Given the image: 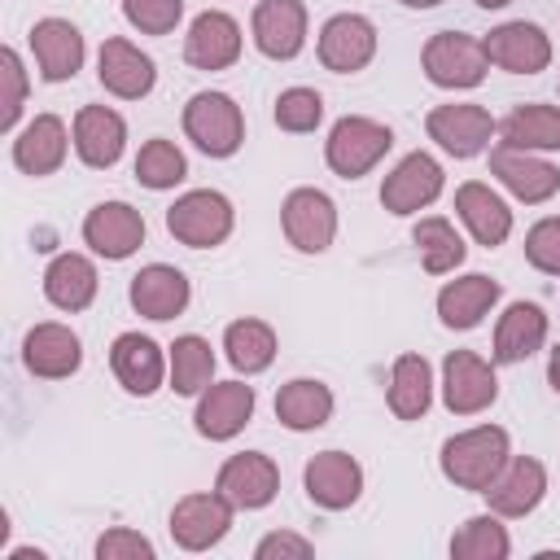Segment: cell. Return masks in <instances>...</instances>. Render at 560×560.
<instances>
[{"instance_id": "cell-11", "label": "cell", "mask_w": 560, "mask_h": 560, "mask_svg": "<svg viewBox=\"0 0 560 560\" xmlns=\"http://www.w3.org/2000/svg\"><path fill=\"white\" fill-rule=\"evenodd\" d=\"M376 57V26L359 13H337L319 31V61L332 74H354Z\"/></svg>"}, {"instance_id": "cell-36", "label": "cell", "mask_w": 560, "mask_h": 560, "mask_svg": "<svg viewBox=\"0 0 560 560\" xmlns=\"http://www.w3.org/2000/svg\"><path fill=\"white\" fill-rule=\"evenodd\" d=\"M411 241H416V249H420V262H424V271L429 276H446V271H455L459 262H464V241H459V232L446 223V219H420L416 223V232H411Z\"/></svg>"}, {"instance_id": "cell-16", "label": "cell", "mask_w": 560, "mask_h": 560, "mask_svg": "<svg viewBox=\"0 0 560 560\" xmlns=\"http://www.w3.org/2000/svg\"><path fill=\"white\" fill-rule=\"evenodd\" d=\"M83 241L101 258H127L144 241V214L136 206H127V201H101L83 219Z\"/></svg>"}, {"instance_id": "cell-44", "label": "cell", "mask_w": 560, "mask_h": 560, "mask_svg": "<svg viewBox=\"0 0 560 560\" xmlns=\"http://www.w3.org/2000/svg\"><path fill=\"white\" fill-rule=\"evenodd\" d=\"M96 556L101 560H153V542L144 534L118 525V529H105L96 538Z\"/></svg>"}, {"instance_id": "cell-42", "label": "cell", "mask_w": 560, "mask_h": 560, "mask_svg": "<svg viewBox=\"0 0 560 560\" xmlns=\"http://www.w3.org/2000/svg\"><path fill=\"white\" fill-rule=\"evenodd\" d=\"M525 258L547 271V276H560V219H538L529 232H525Z\"/></svg>"}, {"instance_id": "cell-4", "label": "cell", "mask_w": 560, "mask_h": 560, "mask_svg": "<svg viewBox=\"0 0 560 560\" xmlns=\"http://www.w3.org/2000/svg\"><path fill=\"white\" fill-rule=\"evenodd\" d=\"M490 70L486 39H472L464 31H438L424 44V74L438 88H477Z\"/></svg>"}, {"instance_id": "cell-48", "label": "cell", "mask_w": 560, "mask_h": 560, "mask_svg": "<svg viewBox=\"0 0 560 560\" xmlns=\"http://www.w3.org/2000/svg\"><path fill=\"white\" fill-rule=\"evenodd\" d=\"M481 9H503V4H512V0H477Z\"/></svg>"}, {"instance_id": "cell-10", "label": "cell", "mask_w": 560, "mask_h": 560, "mask_svg": "<svg viewBox=\"0 0 560 560\" xmlns=\"http://www.w3.org/2000/svg\"><path fill=\"white\" fill-rule=\"evenodd\" d=\"M214 490H219L232 508L254 512V508H267V503L276 499V490H280V468H276L267 455H258V451H241V455H232V459L219 468Z\"/></svg>"}, {"instance_id": "cell-43", "label": "cell", "mask_w": 560, "mask_h": 560, "mask_svg": "<svg viewBox=\"0 0 560 560\" xmlns=\"http://www.w3.org/2000/svg\"><path fill=\"white\" fill-rule=\"evenodd\" d=\"M0 79H4V109H0V131H13L18 114H22V101H26V70L18 61L13 48H0Z\"/></svg>"}, {"instance_id": "cell-13", "label": "cell", "mask_w": 560, "mask_h": 560, "mask_svg": "<svg viewBox=\"0 0 560 560\" xmlns=\"http://www.w3.org/2000/svg\"><path fill=\"white\" fill-rule=\"evenodd\" d=\"M424 127H429V140H438L451 158H472L494 136V118L481 105H438L429 109Z\"/></svg>"}, {"instance_id": "cell-8", "label": "cell", "mask_w": 560, "mask_h": 560, "mask_svg": "<svg viewBox=\"0 0 560 560\" xmlns=\"http://www.w3.org/2000/svg\"><path fill=\"white\" fill-rule=\"evenodd\" d=\"M438 192H442V166H438V158H429V153H407L389 175H385V184H381V206L389 210V214H416V210H424L429 201H438Z\"/></svg>"}, {"instance_id": "cell-29", "label": "cell", "mask_w": 560, "mask_h": 560, "mask_svg": "<svg viewBox=\"0 0 560 560\" xmlns=\"http://www.w3.org/2000/svg\"><path fill=\"white\" fill-rule=\"evenodd\" d=\"M499 302V280L472 271V276H459L451 284H442L438 293V315L446 328H477L481 315Z\"/></svg>"}, {"instance_id": "cell-28", "label": "cell", "mask_w": 560, "mask_h": 560, "mask_svg": "<svg viewBox=\"0 0 560 560\" xmlns=\"http://www.w3.org/2000/svg\"><path fill=\"white\" fill-rule=\"evenodd\" d=\"M66 122L57 114H35L13 140V162L26 175H52L66 162Z\"/></svg>"}, {"instance_id": "cell-20", "label": "cell", "mask_w": 560, "mask_h": 560, "mask_svg": "<svg viewBox=\"0 0 560 560\" xmlns=\"http://www.w3.org/2000/svg\"><path fill=\"white\" fill-rule=\"evenodd\" d=\"M486 52L499 70L512 74H538L551 61V39L534 22H503L499 31L486 35Z\"/></svg>"}, {"instance_id": "cell-40", "label": "cell", "mask_w": 560, "mask_h": 560, "mask_svg": "<svg viewBox=\"0 0 560 560\" xmlns=\"http://www.w3.org/2000/svg\"><path fill=\"white\" fill-rule=\"evenodd\" d=\"M324 118V101L311 88H289L276 96V127L280 131H315Z\"/></svg>"}, {"instance_id": "cell-25", "label": "cell", "mask_w": 560, "mask_h": 560, "mask_svg": "<svg viewBox=\"0 0 560 560\" xmlns=\"http://www.w3.org/2000/svg\"><path fill=\"white\" fill-rule=\"evenodd\" d=\"M31 48H35V61H39V74L48 83H61V79H74L79 66H83V35L79 26H70L66 18H44L31 26Z\"/></svg>"}, {"instance_id": "cell-37", "label": "cell", "mask_w": 560, "mask_h": 560, "mask_svg": "<svg viewBox=\"0 0 560 560\" xmlns=\"http://www.w3.org/2000/svg\"><path fill=\"white\" fill-rule=\"evenodd\" d=\"M214 376V354H210V341L188 332V337H175L171 346V389L175 394H201Z\"/></svg>"}, {"instance_id": "cell-7", "label": "cell", "mask_w": 560, "mask_h": 560, "mask_svg": "<svg viewBox=\"0 0 560 560\" xmlns=\"http://www.w3.org/2000/svg\"><path fill=\"white\" fill-rule=\"evenodd\" d=\"M280 223H284L289 245L302 254H324L337 236V210H332L328 192H319V188H293L284 197Z\"/></svg>"}, {"instance_id": "cell-5", "label": "cell", "mask_w": 560, "mask_h": 560, "mask_svg": "<svg viewBox=\"0 0 560 560\" xmlns=\"http://www.w3.org/2000/svg\"><path fill=\"white\" fill-rule=\"evenodd\" d=\"M166 228L175 241L192 245V249H210L219 241H228L232 232V201L214 188H197V192H184L171 210H166Z\"/></svg>"}, {"instance_id": "cell-27", "label": "cell", "mask_w": 560, "mask_h": 560, "mask_svg": "<svg viewBox=\"0 0 560 560\" xmlns=\"http://www.w3.org/2000/svg\"><path fill=\"white\" fill-rule=\"evenodd\" d=\"M131 306L144 319H175L188 306V280L179 267L166 262H149L131 276Z\"/></svg>"}, {"instance_id": "cell-6", "label": "cell", "mask_w": 560, "mask_h": 560, "mask_svg": "<svg viewBox=\"0 0 560 560\" xmlns=\"http://www.w3.org/2000/svg\"><path fill=\"white\" fill-rule=\"evenodd\" d=\"M499 394V381H494V368L472 354V350H451L442 359V402L455 411V416H477L494 402Z\"/></svg>"}, {"instance_id": "cell-47", "label": "cell", "mask_w": 560, "mask_h": 560, "mask_svg": "<svg viewBox=\"0 0 560 560\" xmlns=\"http://www.w3.org/2000/svg\"><path fill=\"white\" fill-rule=\"evenodd\" d=\"M407 9H433V4H442V0H402Z\"/></svg>"}, {"instance_id": "cell-22", "label": "cell", "mask_w": 560, "mask_h": 560, "mask_svg": "<svg viewBox=\"0 0 560 560\" xmlns=\"http://www.w3.org/2000/svg\"><path fill=\"white\" fill-rule=\"evenodd\" d=\"M96 74H101L105 92H114L122 101H140L153 88V79H158L153 57L140 52L131 39H105L101 57H96Z\"/></svg>"}, {"instance_id": "cell-33", "label": "cell", "mask_w": 560, "mask_h": 560, "mask_svg": "<svg viewBox=\"0 0 560 560\" xmlns=\"http://www.w3.org/2000/svg\"><path fill=\"white\" fill-rule=\"evenodd\" d=\"M433 398V372L424 354H398L389 372V411L398 420H420Z\"/></svg>"}, {"instance_id": "cell-15", "label": "cell", "mask_w": 560, "mask_h": 560, "mask_svg": "<svg viewBox=\"0 0 560 560\" xmlns=\"http://www.w3.org/2000/svg\"><path fill=\"white\" fill-rule=\"evenodd\" d=\"M302 481H306L311 503H319V508H328V512H341V508H350V503L363 494V468H359V459L346 455V451H319V455L306 464Z\"/></svg>"}, {"instance_id": "cell-3", "label": "cell", "mask_w": 560, "mask_h": 560, "mask_svg": "<svg viewBox=\"0 0 560 560\" xmlns=\"http://www.w3.org/2000/svg\"><path fill=\"white\" fill-rule=\"evenodd\" d=\"M394 144V131L385 122H372V118H337L332 131H328V144H324V158L328 166L341 175V179H359L368 175Z\"/></svg>"}, {"instance_id": "cell-19", "label": "cell", "mask_w": 560, "mask_h": 560, "mask_svg": "<svg viewBox=\"0 0 560 560\" xmlns=\"http://www.w3.org/2000/svg\"><path fill=\"white\" fill-rule=\"evenodd\" d=\"M236 57H241V26L219 9L197 13L184 35V61L197 70H223Z\"/></svg>"}, {"instance_id": "cell-39", "label": "cell", "mask_w": 560, "mask_h": 560, "mask_svg": "<svg viewBox=\"0 0 560 560\" xmlns=\"http://www.w3.org/2000/svg\"><path fill=\"white\" fill-rule=\"evenodd\" d=\"M184 175H188V162H184V153L171 140L153 136L149 144H140V153H136V179L144 188L162 192V188H175Z\"/></svg>"}, {"instance_id": "cell-30", "label": "cell", "mask_w": 560, "mask_h": 560, "mask_svg": "<svg viewBox=\"0 0 560 560\" xmlns=\"http://www.w3.org/2000/svg\"><path fill=\"white\" fill-rule=\"evenodd\" d=\"M542 341H547V315H542V306H534V302H512V306L499 315V328H494V359H499V363H521V359H529Z\"/></svg>"}, {"instance_id": "cell-34", "label": "cell", "mask_w": 560, "mask_h": 560, "mask_svg": "<svg viewBox=\"0 0 560 560\" xmlns=\"http://www.w3.org/2000/svg\"><path fill=\"white\" fill-rule=\"evenodd\" d=\"M499 144L512 149H560V109L556 105H516L503 122H499Z\"/></svg>"}, {"instance_id": "cell-2", "label": "cell", "mask_w": 560, "mask_h": 560, "mask_svg": "<svg viewBox=\"0 0 560 560\" xmlns=\"http://www.w3.org/2000/svg\"><path fill=\"white\" fill-rule=\"evenodd\" d=\"M184 131L188 140L210 153V158H232L245 140V118H241V105L223 92H197L188 105H184Z\"/></svg>"}, {"instance_id": "cell-45", "label": "cell", "mask_w": 560, "mask_h": 560, "mask_svg": "<svg viewBox=\"0 0 560 560\" xmlns=\"http://www.w3.org/2000/svg\"><path fill=\"white\" fill-rule=\"evenodd\" d=\"M254 556H258V560H271V556L306 560V556H311V542H306V538H298V534H289V529H276V534H267V538L254 547Z\"/></svg>"}, {"instance_id": "cell-1", "label": "cell", "mask_w": 560, "mask_h": 560, "mask_svg": "<svg viewBox=\"0 0 560 560\" xmlns=\"http://www.w3.org/2000/svg\"><path fill=\"white\" fill-rule=\"evenodd\" d=\"M503 464H508V433L499 424H477V429H464L442 442V472L459 490L481 494L499 477Z\"/></svg>"}, {"instance_id": "cell-32", "label": "cell", "mask_w": 560, "mask_h": 560, "mask_svg": "<svg viewBox=\"0 0 560 560\" xmlns=\"http://www.w3.org/2000/svg\"><path fill=\"white\" fill-rule=\"evenodd\" d=\"M44 293L61 311H83L96 298V267L83 254H57L44 271Z\"/></svg>"}, {"instance_id": "cell-38", "label": "cell", "mask_w": 560, "mask_h": 560, "mask_svg": "<svg viewBox=\"0 0 560 560\" xmlns=\"http://www.w3.org/2000/svg\"><path fill=\"white\" fill-rule=\"evenodd\" d=\"M508 551H512V542H508V529L494 521V512L468 516L459 525V534L451 538V556L455 560H503Z\"/></svg>"}, {"instance_id": "cell-18", "label": "cell", "mask_w": 560, "mask_h": 560, "mask_svg": "<svg viewBox=\"0 0 560 560\" xmlns=\"http://www.w3.org/2000/svg\"><path fill=\"white\" fill-rule=\"evenodd\" d=\"M254 44L271 61H289L306 44V9L302 0H262L254 9Z\"/></svg>"}, {"instance_id": "cell-21", "label": "cell", "mask_w": 560, "mask_h": 560, "mask_svg": "<svg viewBox=\"0 0 560 560\" xmlns=\"http://www.w3.org/2000/svg\"><path fill=\"white\" fill-rule=\"evenodd\" d=\"M22 363L31 376H44V381H61L70 372H79L83 363V346L79 337L66 328V324H35L22 341Z\"/></svg>"}, {"instance_id": "cell-35", "label": "cell", "mask_w": 560, "mask_h": 560, "mask_svg": "<svg viewBox=\"0 0 560 560\" xmlns=\"http://www.w3.org/2000/svg\"><path fill=\"white\" fill-rule=\"evenodd\" d=\"M223 350H228V363L236 372L254 376V372H267L271 368V359H276V332L262 319H236L223 332Z\"/></svg>"}, {"instance_id": "cell-41", "label": "cell", "mask_w": 560, "mask_h": 560, "mask_svg": "<svg viewBox=\"0 0 560 560\" xmlns=\"http://www.w3.org/2000/svg\"><path fill=\"white\" fill-rule=\"evenodd\" d=\"M122 18L140 35H171L184 18V0H122Z\"/></svg>"}, {"instance_id": "cell-12", "label": "cell", "mask_w": 560, "mask_h": 560, "mask_svg": "<svg viewBox=\"0 0 560 560\" xmlns=\"http://www.w3.org/2000/svg\"><path fill=\"white\" fill-rule=\"evenodd\" d=\"M254 416V385L245 381H219V385H206L201 389V402H197V433L210 438V442H228L236 438Z\"/></svg>"}, {"instance_id": "cell-24", "label": "cell", "mask_w": 560, "mask_h": 560, "mask_svg": "<svg viewBox=\"0 0 560 560\" xmlns=\"http://www.w3.org/2000/svg\"><path fill=\"white\" fill-rule=\"evenodd\" d=\"M122 144H127V122L109 105H83L74 114V153L88 166L96 171L114 166L122 158Z\"/></svg>"}, {"instance_id": "cell-9", "label": "cell", "mask_w": 560, "mask_h": 560, "mask_svg": "<svg viewBox=\"0 0 560 560\" xmlns=\"http://www.w3.org/2000/svg\"><path fill=\"white\" fill-rule=\"evenodd\" d=\"M232 529V503L214 490V494H184L171 508V538L184 551H206L214 547L223 534Z\"/></svg>"}, {"instance_id": "cell-17", "label": "cell", "mask_w": 560, "mask_h": 560, "mask_svg": "<svg viewBox=\"0 0 560 560\" xmlns=\"http://www.w3.org/2000/svg\"><path fill=\"white\" fill-rule=\"evenodd\" d=\"M542 490H547L542 464L529 459V455H512L481 494H486L494 516H525V512H534L542 503Z\"/></svg>"}, {"instance_id": "cell-23", "label": "cell", "mask_w": 560, "mask_h": 560, "mask_svg": "<svg viewBox=\"0 0 560 560\" xmlns=\"http://www.w3.org/2000/svg\"><path fill=\"white\" fill-rule=\"evenodd\" d=\"M109 368H114V376L122 381V389H127V394H140V398H149L153 389H162V376H166V359H162L158 341H153V337H140V332L114 337V346H109Z\"/></svg>"}, {"instance_id": "cell-26", "label": "cell", "mask_w": 560, "mask_h": 560, "mask_svg": "<svg viewBox=\"0 0 560 560\" xmlns=\"http://www.w3.org/2000/svg\"><path fill=\"white\" fill-rule=\"evenodd\" d=\"M455 210H459L464 228L477 236V245H486V249L503 245L508 232H512V210L503 206V197L490 184H477V179L459 184L455 188Z\"/></svg>"}, {"instance_id": "cell-14", "label": "cell", "mask_w": 560, "mask_h": 560, "mask_svg": "<svg viewBox=\"0 0 560 560\" xmlns=\"http://www.w3.org/2000/svg\"><path fill=\"white\" fill-rule=\"evenodd\" d=\"M490 171H494L499 184H503L512 197H521L525 206H538V201L556 197V188H560V171H556L551 162L534 158L529 149H512V144L490 149Z\"/></svg>"}, {"instance_id": "cell-31", "label": "cell", "mask_w": 560, "mask_h": 560, "mask_svg": "<svg viewBox=\"0 0 560 560\" xmlns=\"http://www.w3.org/2000/svg\"><path fill=\"white\" fill-rule=\"evenodd\" d=\"M332 416V394L324 381H311V376H298L289 385H280L276 394V420L293 433H306V429H319L328 424Z\"/></svg>"}, {"instance_id": "cell-46", "label": "cell", "mask_w": 560, "mask_h": 560, "mask_svg": "<svg viewBox=\"0 0 560 560\" xmlns=\"http://www.w3.org/2000/svg\"><path fill=\"white\" fill-rule=\"evenodd\" d=\"M547 381H551V389L560 394V346H556L551 359H547Z\"/></svg>"}]
</instances>
